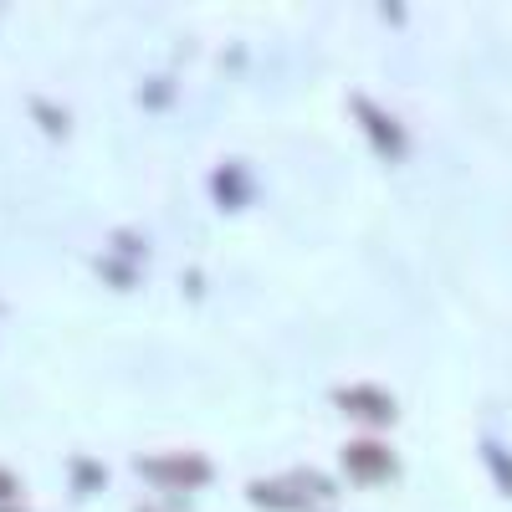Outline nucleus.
Returning <instances> with one entry per match:
<instances>
[{
	"instance_id": "6e6552de",
	"label": "nucleus",
	"mask_w": 512,
	"mask_h": 512,
	"mask_svg": "<svg viewBox=\"0 0 512 512\" xmlns=\"http://www.w3.org/2000/svg\"><path fill=\"white\" fill-rule=\"evenodd\" d=\"M31 113H36V123L47 128L52 139H67V134H72V118H67V113H57L47 98H31Z\"/></svg>"
},
{
	"instance_id": "9b49d317",
	"label": "nucleus",
	"mask_w": 512,
	"mask_h": 512,
	"mask_svg": "<svg viewBox=\"0 0 512 512\" xmlns=\"http://www.w3.org/2000/svg\"><path fill=\"white\" fill-rule=\"evenodd\" d=\"M11 497H21V482L6 472V466H0V507H11Z\"/></svg>"
},
{
	"instance_id": "39448f33",
	"label": "nucleus",
	"mask_w": 512,
	"mask_h": 512,
	"mask_svg": "<svg viewBox=\"0 0 512 512\" xmlns=\"http://www.w3.org/2000/svg\"><path fill=\"white\" fill-rule=\"evenodd\" d=\"M210 200H216L221 210H231V216H236V210H246L251 200H256V185H251V169L246 164H221L216 169V175H210Z\"/></svg>"
},
{
	"instance_id": "20e7f679",
	"label": "nucleus",
	"mask_w": 512,
	"mask_h": 512,
	"mask_svg": "<svg viewBox=\"0 0 512 512\" xmlns=\"http://www.w3.org/2000/svg\"><path fill=\"white\" fill-rule=\"evenodd\" d=\"M333 405L344 415H354V420H364V425H395V415H400L395 395L379 390V384H338Z\"/></svg>"
},
{
	"instance_id": "ddd939ff",
	"label": "nucleus",
	"mask_w": 512,
	"mask_h": 512,
	"mask_svg": "<svg viewBox=\"0 0 512 512\" xmlns=\"http://www.w3.org/2000/svg\"><path fill=\"white\" fill-rule=\"evenodd\" d=\"M139 512H149V507H139Z\"/></svg>"
},
{
	"instance_id": "9d476101",
	"label": "nucleus",
	"mask_w": 512,
	"mask_h": 512,
	"mask_svg": "<svg viewBox=\"0 0 512 512\" xmlns=\"http://www.w3.org/2000/svg\"><path fill=\"white\" fill-rule=\"evenodd\" d=\"M72 482H77V492H98V487H108V466L77 456V461H72Z\"/></svg>"
},
{
	"instance_id": "f8f14e48",
	"label": "nucleus",
	"mask_w": 512,
	"mask_h": 512,
	"mask_svg": "<svg viewBox=\"0 0 512 512\" xmlns=\"http://www.w3.org/2000/svg\"><path fill=\"white\" fill-rule=\"evenodd\" d=\"M0 512H21V507H0Z\"/></svg>"
},
{
	"instance_id": "f03ea898",
	"label": "nucleus",
	"mask_w": 512,
	"mask_h": 512,
	"mask_svg": "<svg viewBox=\"0 0 512 512\" xmlns=\"http://www.w3.org/2000/svg\"><path fill=\"white\" fill-rule=\"evenodd\" d=\"M349 113L359 118V128H364V139H369V149L379 154V159H405L410 154V139H405V128H400V118H390L374 98H364V93H354L349 98Z\"/></svg>"
},
{
	"instance_id": "1a4fd4ad",
	"label": "nucleus",
	"mask_w": 512,
	"mask_h": 512,
	"mask_svg": "<svg viewBox=\"0 0 512 512\" xmlns=\"http://www.w3.org/2000/svg\"><path fill=\"white\" fill-rule=\"evenodd\" d=\"M98 277H108L113 287H134L144 272L134 262H123V256H98Z\"/></svg>"
},
{
	"instance_id": "f257e3e1",
	"label": "nucleus",
	"mask_w": 512,
	"mask_h": 512,
	"mask_svg": "<svg viewBox=\"0 0 512 512\" xmlns=\"http://www.w3.org/2000/svg\"><path fill=\"white\" fill-rule=\"evenodd\" d=\"M134 472L154 487H169V492H195V487H210L216 466L200 451H164V456H139Z\"/></svg>"
},
{
	"instance_id": "7ed1b4c3",
	"label": "nucleus",
	"mask_w": 512,
	"mask_h": 512,
	"mask_svg": "<svg viewBox=\"0 0 512 512\" xmlns=\"http://www.w3.org/2000/svg\"><path fill=\"white\" fill-rule=\"evenodd\" d=\"M338 466H344V477H354V482H390L395 472H400V456L384 446V441H349L344 451H338Z\"/></svg>"
},
{
	"instance_id": "0eeeda50",
	"label": "nucleus",
	"mask_w": 512,
	"mask_h": 512,
	"mask_svg": "<svg viewBox=\"0 0 512 512\" xmlns=\"http://www.w3.org/2000/svg\"><path fill=\"white\" fill-rule=\"evenodd\" d=\"M482 461L492 466V482H497V487L512 497V456H507L497 441H482Z\"/></svg>"
},
{
	"instance_id": "423d86ee",
	"label": "nucleus",
	"mask_w": 512,
	"mask_h": 512,
	"mask_svg": "<svg viewBox=\"0 0 512 512\" xmlns=\"http://www.w3.org/2000/svg\"><path fill=\"white\" fill-rule=\"evenodd\" d=\"M246 497H251L256 507H267V512H313L308 492L297 487L292 477H277V482H251V487H246Z\"/></svg>"
}]
</instances>
